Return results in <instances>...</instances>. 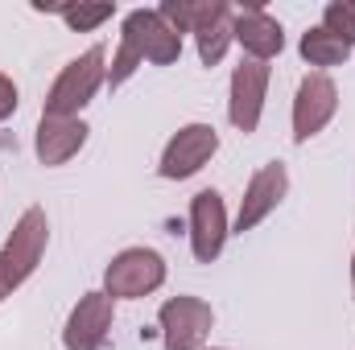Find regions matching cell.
<instances>
[{
  "mask_svg": "<svg viewBox=\"0 0 355 350\" xmlns=\"http://www.w3.org/2000/svg\"><path fill=\"white\" fill-rule=\"evenodd\" d=\"M107 83V50L91 46L79 58H71L62 66V75L54 79V87L46 95L42 116H58V120H79V111L95 99V91Z\"/></svg>",
  "mask_w": 355,
  "mask_h": 350,
  "instance_id": "cell-1",
  "label": "cell"
},
{
  "mask_svg": "<svg viewBox=\"0 0 355 350\" xmlns=\"http://www.w3.org/2000/svg\"><path fill=\"white\" fill-rule=\"evenodd\" d=\"M166 284V260L153 248H124L103 268V293L112 301H137Z\"/></svg>",
  "mask_w": 355,
  "mask_h": 350,
  "instance_id": "cell-2",
  "label": "cell"
},
{
  "mask_svg": "<svg viewBox=\"0 0 355 350\" xmlns=\"http://www.w3.org/2000/svg\"><path fill=\"white\" fill-rule=\"evenodd\" d=\"M46 243H50V219H46L42 206H29L17 219V227L8 231L4 248H0V264H4V276H8L12 288H21L37 272V264L46 256Z\"/></svg>",
  "mask_w": 355,
  "mask_h": 350,
  "instance_id": "cell-3",
  "label": "cell"
},
{
  "mask_svg": "<svg viewBox=\"0 0 355 350\" xmlns=\"http://www.w3.org/2000/svg\"><path fill=\"white\" fill-rule=\"evenodd\" d=\"M157 326H162V350H202L215 326V309L202 297H170L157 313Z\"/></svg>",
  "mask_w": 355,
  "mask_h": 350,
  "instance_id": "cell-4",
  "label": "cell"
},
{
  "mask_svg": "<svg viewBox=\"0 0 355 350\" xmlns=\"http://www.w3.org/2000/svg\"><path fill=\"white\" fill-rule=\"evenodd\" d=\"M232 235L227 206L219 190H198L190 198V252L198 264H215L223 256V243Z\"/></svg>",
  "mask_w": 355,
  "mask_h": 350,
  "instance_id": "cell-5",
  "label": "cell"
},
{
  "mask_svg": "<svg viewBox=\"0 0 355 350\" xmlns=\"http://www.w3.org/2000/svg\"><path fill=\"white\" fill-rule=\"evenodd\" d=\"M339 111V87L331 75L322 71H310L302 83H297V95H293V140L306 145L310 136H318Z\"/></svg>",
  "mask_w": 355,
  "mask_h": 350,
  "instance_id": "cell-6",
  "label": "cell"
},
{
  "mask_svg": "<svg viewBox=\"0 0 355 350\" xmlns=\"http://www.w3.org/2000/svg\"><path fill=\"white\" fill-rule=\"evenodd\" d=\"M268 62H252L244 58L236 71H232V95H227V120L236 132H257L261 128V116H265V95H268Z\"/></svg>",
  "mask_w": 355,
  "mask_h": 350,
  "instance_id": "cell-7",
  "label": "cell"
},
{
  "mask_svg": "<svg viewBox=\"0 0 355 350\" xmlns=\"http://www.w3.org/2000/svg\"><path fill=\"white\" fill-rule=\"evenodd\" d=\"M215 153H219V132L211 124H186V128H178L174 136H170L157 174L166 177V181H186V177L198 174Z\"/></svg>",
  "mask_w": 355,
  "mask_h": 350,
  "instance_id": "cell-8",
  "label": "cell"
},
{
  "mask_svg": "<svg viewBox=\"0 0 355 350\" xmlns=\"http://www.w3.org/2000/svg\"><path fill=\"white\" fill-rule=\"evenodd\" d=\"M112 322H116V301L103 288L83 293L79 305L71 309L67 326H62V347L67 350H103L107 334H112Z\"/></svg>",
  "mask_w": 355,
  "mask_h": 350,
  "instance_id": "cell-9",
  "label": "cell"
},
{
  "mask_svg": "<svg viewBox=\"0 0 355 350\" xmlns=\"http://www.w3.org/2000/svg\"><path fill=\"white\" fill-rule=\"evenodd\" d=\"M285 194H289V169H285L281 161H268V165H261V169L252 174V181H248L244 198H240V210H236V231L244 235V231L261 227L268 214L285 202Z\"/></svg>",
  "mask_w": 355,
  "mask_h": 350,
  "instance_id": "cell-10",
  "label": "cell"
},
{
  "mask_svg": "<svg viewBox=\"0 0 355 350\" xmlns=\"http://www.w3.org/2000/svg\"><path fill=\"white\" fill-rule=\"evenodd\" d=\"M232 29H236V42L244 46V54L252 62H268L285 50V29L277 17H268L261 4H240L232 8Z\"/></svg>",
  "mask_w": 355,
  "mask_h": 350,
  "instance_id": "cell-11",
  "label": "cell"
},
{
  "mask_svg": "<svg viewBox=\"0 0 355 350\" xmlns=\"http://www.w3.org/2000/svg\"><path fill=\"white\" fill-rule=\"evenodd\" d=\"M120 33H128V37L141 46L145 62H153V66H170V62L182 58V37L162 21L157 8H132V12L124 17V29H120Z\"/></svg>",
  "mask_w": 355,
  "mask_h": 350,
  "instance_id": "cell-12",
  "label": "cell"
},
{
  "mask_svg": "<svg viewBox=\"0 0 355 350\" xmlns=\"http://www.w3.org/2000/svg\"><path fill=\"white\" fill-rule=\"evenodd\" d=\"M194 46H198V62L202 66H219L236 42L232 29V4L227 0H198V17H194Z\"/></svg>",
  "mask_w": 355,
  "mask_h": 350,
  "instance_id": "cell-13",
  "label": "cell"
},
{
  "mask_svg": "<svg viewBox=\"0 0 355 350\" xmlns=\"http://www.w3.org/2000/svg\"><path fill=\"white\" fill-rule=\"evenodd\" d=\"M87 124L83 120H58V116H42V124H37V140H33V149H37V161L42 165H67L83 145H87Z\"/></svg>",
  "mask_w": 355,
  "mask_h": 350,
  "instance_id": "cell-14",
  "label": "cell"
},
{
  "mask_svg": "<svg viewBox=\"0 0 355 350\" xmlns=\"http://www.w3.org/2000/svg\"><path fill=\"white\" fill-rule=\"evenodd\" d=\"M302 58L310 62V66H339V62H347V54H352V46L343 42V37H335V33H327L322 25H314V29H306L302 33Z\"/></svg>",
  "mask_w": 355,
  "mask_h": 350,
  "instance_id": "cell-15",
  "label": "cell"
},
{
  "mask_svg": "<svg viewBox=\"0 0 355 350\" xmlns=\"http://www.w3.org/2000/svg\"><path fill=\"white\" fill-rule=\"evenodd\" d=\"M322 29L355 46V0H331L322 8Z\"/></svg>",
  "mask_w": 355,
  "mask_h": 350,
  "instance_id": "cell-16",
  "label": "cell"
},
{
  "mask_svg": "<svg viewBox=\"0 0 355 350\" xmlns=\"http://www.w3.org/2000/svg\"><path fill=\"white\" fill-rule=\"evenodd\" d=\"M71 29H79V33H91L95 25H103V21H112L116 17V4H79V8H54Z\"/></svg>",
  "mask_w": 355,
  "mask_h": 350,
  "instance_id": "cell-17",
  "label": "cell"
},
{
  "mask_svg": "<svg viewBox=\"0 0 355 350\" xmlns=\"http://www.w3.org/2000/svg\"><path fill=\"white\" fill-rule=\"evenodd\" d=\"M17 103H21V99H17V83H12L8 75H0V124L17 111Z\"/></svg>",
  "mask_w": 355,
  "mask_h": 350,
  "instance_id": "cell-18",
  "label": "cell"
},
{
  "mask_svg": "<svg viewBox=\"0 0 355 350\" xmlns=\"http://www.w3.org/2000/svg\"><path fill=\"white\" fill-rule=\"evenodd\" d=\"M8 293H12V284H8V276H4V264H0V301H4Z\"/></svg>",
  "mask_w": 355,
  "mask_h": 350,
  "instance_id": "cell-19",
  "label": "cell"
},
{
  "mask_svg": "<svg viewBox=\"0 0 355 350\" xmlns=\"http://www.w3.org/2000/svg\"><path fill=\"white\" fill-rule=\"evenodd\" d=\"M352 293H355V256H352Z\"/></svg>",
  "mask_w": 355,
  "mask_h": 350,
  "instance_id": "cell-20",
  "label": "cell"
},
{
  "mask_svg": "<svg viewBox=\"0 0 355 350\" xmlns=\"http://www.w3.org/2000/svg\"><path fill=\"white\" fill-rule=\"evenodd\" d=\"M202 350H207V347H202ZM211 350H215V347H211Z\"/></svg>",
  "mask_w": 355,
  "mask_h": 350,
  "instance_id": "cell-21",
  "label": "cell"
}]
</instances>
